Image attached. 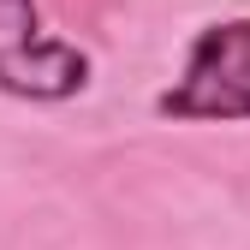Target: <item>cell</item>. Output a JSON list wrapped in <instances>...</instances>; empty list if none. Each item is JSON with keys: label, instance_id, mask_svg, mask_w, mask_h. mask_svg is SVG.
<instances>
[{"label": "cell", "instance_id": "7a4b0ae2", "mask_svg": "<svg viewBox=\"0 0 250 250\" xmlns=\"http://www.w3.org/2000/svg\"><path fill=\"white\" fill-rule=\"evenodd\" d=\"M89 83V54L42 30L36 0H0V89L24 102H66Z\"/></svg>", "mask_w": 250, "mask_h": 250}, {"label": "cell", "instance_id": "6da1fadb", "mask_svg": "<svg viewBox=\"0 0 250 250\" xmlns=\"http://www.w3.org/2000/svg\"><path fill=\"white\" fill-rule=\"evenodd\" d=\"M167 119H250V18H221L197 30L185 72L173 89L155 96Z\"/></svg>", "mask_w": 250, "mask_h": 250}]
</instances>
